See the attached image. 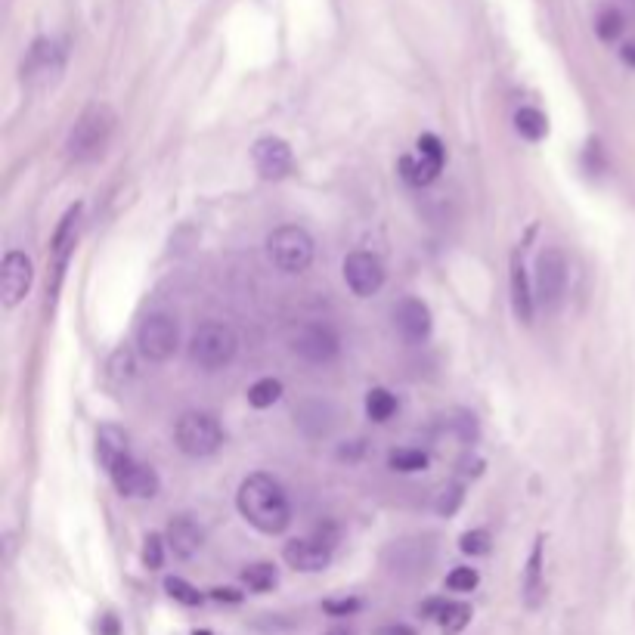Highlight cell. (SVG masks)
<instances>
[{"label": "cell", "instance_id": "6da1fadb", "mask_svg": "<svg viewBox=\"0 0 635 635\" xmlns=\"http://www.w3.org/2000/svg\"><path fill=\"white\" fill-rule=\"evenodd\" d=\"M239 515L261 533H282L292 524V508L285 499V490L270 474H248L236 493Z\"/></svg>", "mask_w": 635, "mask_h": 635}, {"label": "cell", "instance_id": "7a4b0ae2", "mask_svg": "<svg viewBox=\"0 0 635 635\" xmlns=\"http://www.w3.org/2000/svg\"><path fill=\"white\" fill-rule=\"evenodd\" d=\"M112 134H115V112L103 103H93L81 112V118L69 131L66 152L78 165L93 162V158H100L106 152Z\"/></svg>", "mask_w": 635, "mask_h": 635}, {"label": "cell", "instance_id": "3957f363", "mask_svg": "<svg viewBox=\"0 0 635 635\" xmlns=\"http://www.w3.org/2000/svg\"><path fill=\"white\" fill-rule=\"evenodd\" d=\"M236 351H239V338L224 323H205L189 338V360L205 372H217L230 366Z\"/></svg>", "mask_w": 635, "mask_h": 635}, {"label": "cell", "instance_id": "277c9868", "mask_svg": "<svg viewBox=\"0 0 635 635\" xmlns=\"http://www.w3.org/2000/svg\"><path fill=\"white\" fill-rule=\"evenodd\" d=\"M174 440L180 453L193 456V459H205L211 453L220 450V443H224V431H220L217 419L208 416V412H183L174 425Z\"/></svg>", "mask_w": 635, "mask_h": 635}, {"label": "cell", "instance_id": "5b68a950", "mask_svg": "<svg viewBox=\"0 0 635 635\" xmlns=\"http://www.w3.org/2000/svg\"><path fill=\"white\" fill-rule=\"evenodd\" d=\"M567 276H570V264H567V254L561 248L539 251L536 270H533L536 304L546 307V310H558L564 295H567Z\"/></svg>", "mask_w": 635, "mask_h": 635}, {"label": "cell", "instance_id": "8992f818", "mask_svg": "<svg viewBox=\"0 0 635 635\" xmlns=\"http://www.w3.org/2000/svg\"><path fill=\"white\" fill-rule=\"evenodd\" d=\"M313 236L304 227H279L267 239L270 261L282 273H304L313 264Z\"/></svg>", "mask_w": 635, "mask_h": 635}, {"label": "cell", "instance_id": "52a82bcc", "mask_svg": "<svg viewBox=\"0 0 635 635\" xmlns=\"http://www.w3.org/2000/svg\"><path fill=\"white\" fill-rule=\"evenodd\" d=\"M140 354L152 363H165L177 354L180 347V326L171 313H149L143 326L137 329Z\"/></svg>", "mask_w": 635, "mask_h": 635}, {"label": "cell", "instance_id": "ba28073f", "mask_svg": "<svg viewBox=\"0 0 635 635\" xmlns=\"http://www.w3.org/2000/svg\"><path fill=\"white\" fill-rule=\"evenodd\" d=\"M434 555H437V546L431 536H403V539H394V543L385 549V564L394 570V574L416 577L431 567Z\"/></svg>", "mask_w": 635, "mask_h": 635}, {"label": "cell", "instance_id": "9c48e42d", "mask_svg": "<svg viewBox=\"0 0 635 635\" xmlns=\"http://www.w3.org/2000/svg\"><path fill=\"white\" fill-rule=\"evenodd\" d=\"M292 351L313 366H326L338 357L341 341H338L335 329L326 323H304L292 338Z\"/></svg>", "mask_w": 635, "mask_h": 635}, {"label": "cell", "instance_id": "30bf717a", "mask_svg": "<svg viewBox=\"0 0 635 635\" xmlns=\"http://www.w3.org/2000/svg\"><path fill=\"white\" fill-rule=\"evenodd\" d=\"M344 282L357 298H372L385 285V264L372 251H351L344 258Z\"/></svg>", "mask_w": 635, "mask_h": 635}, {"label": "cell", "instance_id": "8fae6325", "mask_svg": "<svg viewBox=\"0 0 635 635\" xmlns=\"http://www.w3.org/2000/svg\"><path fill=\"white\" fill-rule=\"evenodd\" d=\"M62 66H66V47L53 38H38L35 44H31V50L22 62V78H28L31 84L47 87L59 78Z\"/></svg>", "mask_w": 635, "mask_h": 635}, {"label": "cell", "instance_id": "7c38bea8", "mask_svg": "<svg viewBox=\"0 0 635 635\" xmlns=\"http://www.w3.org/2000/svg\"><path fill=\"white\" fill-rule=\"evenodd\" d=\"M443 162H447V149L434 134H422L419 137V158H400V174L412 183V186H428L431 180L440 177Z\"/></svg>", "mask_w": 635, "mask_h": 635}, {"label": "cell", "instance_id": "4fadbf2b", "mask_svg": "<svg viewBox=\"0 0 635 635\" xmlns=\"http://www.w3.org/2000/svg\"><path fill=\"white\" fill-rule=\"evenodd\" d=\"M109 478L115 484V490L121 496H131V499H152L158 493V487H162V481H158V474L152 465H143L137 459H121L112 471Z\"/></svg>", "mask_w": 635, "mask_h": 635}, {"label": "cell", "instance_id": "5bb4252c", "mask_svg": "<svg viewBox=\"0 0 635 635\" xmlns=\"http://www.w3.org/2000/svg\"><path fill=\"white\" fill-rule=\"evenodd\" d=\"M282 558L292 570H301V574H320L332 561V543L326 536H301L285 543Z\"/></svg>", "mask_w": 635, "mask_h": 635}, {"label": "cell", "instance_id": "9a60e30c", "mask_svg": "<svg viewBox=\"0 0 635 635\" xmlns=\"http://www.w3.org/2000/svg\"><path fill=\"white\" fill-rule=\"evenodd\" d=\"M31 279H35V270H31L28 254L22 251H7L4 264H0V295H4V307L13 310L16 304L25 301Z\"/></svg>", "mask_w": 635, "mask_h": 635}, {"label": "cell", "instance_id": "2e32d148", "mask_svg": "<svg viewBox=\"0 0 635 635\" xmlns=\"http://www.w3.org/2000/svg\"><path fill=\"white\" fill-rule=\"evenodd\" d=\"M251 158H254V168H258V174L264 180L289 177L292 174V165H295L292 146L285 143L282 137H261L258 143H254V149H251Z\"/></svg>", "mask_w": 635, "mask_h": 635}, {"label": "cell", "instance_id": "e0dca14e", "mask_svg": "<svg viewBox=\"0 0 635 635\" xmlns=\"http://www.w3.org/2000/svg\"><path fill=\"white\" fill-rule=\"evenodd\" d=\"M394 326L400 332V338L406 344H419L428 338L431 332V310L425 301L419 298H403L397 307H394Z\"/></svg>", "mask_w": 635, "mask_h": 635}, {"label": "cell", "instance_id": "ac0fdd59", "mask_svg": "<svg viewBox=\"0 0 635 635\" xmlns=\"http://www.w3.org/2000/svg\"><path fill=\"white\" fill-rule=\"evenodd\" d=\"M165 543H168V549L177 555V558H193L199 549H202V543H205V530L189 518V515H180V518H174L171 524H168V530H165Z\"/></svg>", "mask_w": 635, "mask_h": 635}, {"label": "cell", "instance_id": "d6986e66", "mask_svg": "<svg viewBox=\"0 0 635 635\" xmlns=\"http://www.w3.org/2000/svg\"><path fill=\"white\" fill-rule=\"evenodd\" d=\"M508 282H512V307H515V316H518L521 323H533L536 292H533V279L527 276V267H524L518 251L512 254V276H508Z\"/></svg>", "mask_w": 635, "mask_h": 635}, {"label": "cell", "instance_id": "ffe728a7", "mask_svg": "<svg viewBox=\"0 0 635 635\" xmlns=\"http://www.w3.org/2000/svg\"><path fill=\"white\" fill-rule=\"evenodd\" d=\"M543 539H536L530 558H527V570H524V601L527 608H539V601H543Z\"/></svg>", "mask_w": 635, "mask_h": 635}, {"label": "cell", "instance_id": "44dd1931", "mask_svg": "<svg viewBox=\"0 0 635 635\" xmlns=\"http://www.w3.org/2000/svg\"><path fill=\"white\" fill-rule=\"evenodd\" d=\"M97 456H100V462H103L106 471H112L121 459L131 456V453H127V437H124L121 428L103 425V428L97 431Z\"/></svg>", "mask_w": 635, "mask_h": 635}, {"label": "cell", "instance_id": "7402d4cb", "mask_svg": "<svg viewBox=\"0 0 635 635\" xmlns=\"http://www.w3.org/2000/svg\"><path fill=\"white\" fill-rule=\"evenodd\" d=\"M515 127H518V134L524 137V140H530V143H539L546 134H549V121H546V115L539 112V109H518V115H515Z\"/></svg>", "mask_w": 635, "mask_h": 635}, {"label": "cell", "instance_id": "603a6c76", "mask_svg": "<svg viewBox=\"0 0 635 635\" xmlns=\"http://www.w3.org/2000/svg\"><path fill=\"white\" fill-rule=\"evenodd\" d=\"M78 217H81V205H72L66 214H62V224L53 236V251L59 254V258H66V251L75 245V236H78Z\"/></svg>", "mask_w": 635, "mask_h": 635}, {"label": "cell", "instance_id": "cb8c5ba5", "mask_svg": "<svg viewBox=\"0 0 635 635\" xmlns=\"http://www.w3.org/2000/svg\"><path fill=\"white\" fill-rule=\"evenodd\" d=\"M397 412V400H394V394L391 391H385V388H372L369 394H366V416L372 419V422H388L391 416Z\"/></svg>", "mask_w": 635, "mask_h": 635}, {"label": "cell", "instance_id": "d4e9b609", "mask_svg": "<svg viewBox=\"0 0 635 635\" xmlns=\"http://www.w3.org/2000/svg\"><path fill=\"white\" fill-rule=\"evenodd\" d=\"M282 397V381L279 378H258L254 381V385L248 388V403L254 406V409H267V406H273L276 400Z\"/></svg>", "mask_w": 635, "mask_h": 635}, {"label": "cell", "instance_id": "484cf974", "mask_svg": "<svg viewBox=\"0 0 635 635\" xmlns=\"http://www.w3.org/2000/svg\"><path fill=\"white\" fill-rule=\"evenodd\" d=\"M623 28H626V19H623V13L617 7H605L595 19V31H598L601 41H620Z\"/></svg>", "mask_w": 635, "mask_h": 635}, {"label": "cell", "instance_id": "4316f807", "mask_svg": "<svg viewBox=\"0 0 635 635\" xmlns=\"http://www.w3.org/2000/svg\"><path fill=\"white\" fill-rule=\"evenodd\" d=\"M242 580L251 592H270L276 586V567L273 564H251L242 570Z\"/></svg>", "mask_w": 635, "mask_h": 635}, {"label": "cell", "instance_id": "83f0119b", "mask_svg": "<svg viewBox=\"0 0 635 635\" xmlns=\"http://www.w3.org/2000/svg\"><path fill=\"white\" fill-rule=\"evenodd\" d=\"M391 468L394 471H400V474H416V471H425L428 468V453H422V450H394L391 453Z\"/></svg>", "mask_w": 635, "mask_h": 635}, {"label": "cell", "instance_id": "f1b7e54d", "mask_svg": "<svg viewBox=\"0 0 635 635\" xmlns=\"http://www.w3.org/2000/svg\"><path fill=\"white\" fill-rule=\"evenodd\" d=\"M165 589H168V595H171L174 601H180V605H186V608L202 605V592H199L196 586H189L186 580H180V577H168V580H165Z\"/></svg>", "mask_w": 635, "mask_h": 635}, {"label": "cell", "instance_id": "f546056e", "mask_svg": "<svg viewBox=\"0 0 635 635\" xmlns=\"http://www.w3.org/2000/svg\"><path fill=\"white\" fill-rule=\"evenodd\" d=\"M481 583V574L474 567H453L447 574V589L450 592H474Z\"/></svg>", "mask_w": 635, "mask_h": 635}, {"label": "cell", "instance_id": "4dcf8cb0", "mask_svg": "<svg viewBox=\"0 0 635 635\" xmlns=\"http://www.w3.org/2000/svg\"><path fill=\"white\" fill-rule=\"evenodd\" d=\"M462 487L459 484H453V487H443L440 490V496H437V502H434V508H437V515H443V518H450V515H456L459 512V505H462Z\"/></svg>", "mask_w": 635, "mask_h": 635}, {"label": "cell", "instance_id": "1f68e13d", "mask_svg": "<svg viewBox=\"0 0 635 635\" xmlns=\"http://www.w3.org/2000/svg\"><path fill=\"white\" fill-rule=\"evenodd\" d=\"M459 549H462L465 555H487V552H490V533H487V530H468V533L462 536Z\"/></svg>", "mask_w": 635, "mask_h": 635}, {"label": "cell", "instance_id": "d6a6232c", "mask_svg": "<svg viewBox=\"0 0 635 635\" xmlns=\"http://www.w3.org/2000/svg\"><path fill=\"white\" fill-rule=\"evenodd\" d=\"M165 539L162 536H146V546H143V564L149 567V570H158L162 567V561H165Z\"/></svg>", "mask_w": 635, "mask_h": 635}, {"label": "cell", "instance_id": "836d02e7", "mask_svg": "<svg viewBox=\"0 0 635 635\" xmlns=\"http://www.w3.org/2000/svg\"><path fill=\"white\" fill-rule=\"evenodd\" d=\"M468 617H471V608L468 605H456V601H453V605H450V611H447V617H443V629H447V632H459L465 623H468Z\"/></svg>", "mask_w": 635, "mask_h": 635}, {"label": "cell", "instance_id": "e575fe53", "mask_svg": "<svg viewBox=\"0 0 635 635\" xmlns=\"http://www.w3.org/2000/svg\"><path fill=\"white\" fill-rule=\"evenodd\" d=\"M109 372H112L115 378H131V372H134V357H131V351H115V357H112V363H109Z\"/></svg>", "mask_w": 635, "mask_h": 635}, {"label": "cell", "instance_id": "d590c367", "mask_svg": "<svg viewBox=\"0 0 635 635\" xmlns=\"http://www.w3.org/2000/svg\"><path fill=\"white\" fill-rule=\"evenodd\" d=\"M360 608L357 598H344V601H326V611L329 614H354Z\"/></svg>", "mask_w": 635, "mask_h": 635}, {"label": "cell", "instance_id": "8d00e7d4", "mask_svg": "<svg viewBox=\"0 0 635 635\" xmlns=\"http://www.w3.org/2000/svg\"><path fill=\"white\" fill-rule=\"evenodd\" d=\"M211 595H214L217 601H239V598H242V595H239L236 589H214Z\"/></svg>", "mask_w": 635, "mask_h": 635}, {"label": "cell", "instance_id": "74e56055", "mask_svg": "<svg viewBox=\"0 0 635 635\" xmlns=\"http://www.w3.org/2000/svg\"><path fill=\"white\" fill-rule=\"evenodd\" d=\"M620 56H623V62H626V66H632V69H635V41H629V44H623V50H620Z\"/></svg>", "mask_w": 635, "mask_h": 635}, {"label": "cell", "instance_id": "f35d334b", "mask_svg": "<svg viewBox=\"0 0 635 635\" xmlns=\"http://www.w3.org/2000/svg\"><path fill=\"white\" fill-rule=\"evenodd\" d=\"M103 635H118V620L112 614L103 617Z\"/></svg>", "mask_w": 635, "mask_h": 635}, {"label": "cell", "instance_id": "ab89813d", "mask_svg": "<svg viewBox=\"0 0 635 635\" xmlns=\"http://www.w3.org/2000/svg\"><path fill=\"white\" fill-rule=\"evenodd\" d=\"M381 635H416V632H412L409 626H388Z\"/></svg>", "mask_w": 635, "mask_h": 635}, {"label": "cell", "instance_id": "60d3db41", "mask_svg": "<svg viewBox=\"0 0 635 635\" xmlns=\"http://www.w3.org/2000/svg\"><path fill=\"white\" fill-rule=\"evenodd\" d=\"M326 635H351L347 629H332V632H326Z\"/></svg>", "mask_w": 635, "mask_h": 635}, {"label": "cell", "instance_id": "b9f144b4", "mask_svg": "<svg viewBox=\"0 0 635 635\" xmlns=\"http://www.w3.org/2000/svg\"><path fill=\"white\" fill-rule=\"evenodd\" d=\"M193 635H211V632H205V629H199V632H193Z\"/></svg>", "mask_w": 635, "mask_h": 635}]
</instances>
